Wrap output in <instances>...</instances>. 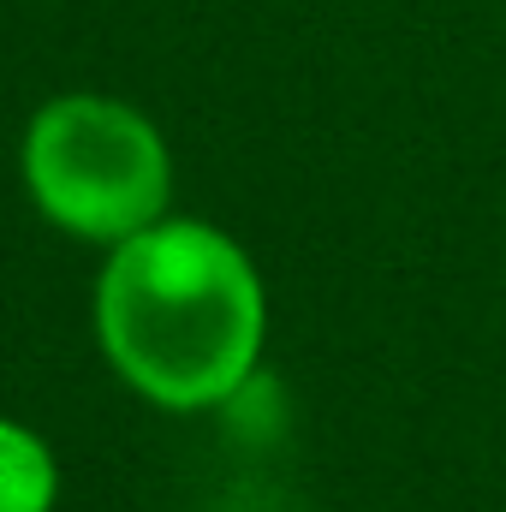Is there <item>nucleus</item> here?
Segmentation results:
<instances>
[{"label":"nucleus","instance_id":"obj_3","mask_svg":"<svg viewBox=\"0 0 506 512\" xmlns=\"http://www.w3.org/2000/svg\"><path fill=\"white\" fill-rule=\"evenodd\" d=\"M54 489L60 477H54V453L42 447V435L0 417V512H48Z\"/></svg>","mask_w":506,"mask_h":512},{"label":"nucleus","instance_id":"obj_2","mask_svg":"<svg viewBox=\"0 0 506 512\" xmlns=\"http://www.w3.org/2000/svg\"><path fill=\"white\" fill-rule=\"evenodd\" d=\"M24 185L60 233L114 251L167 215L173 161L137 108L114 96H54L24 131Z\"/></svg>","mask_w":506,"mask_h":512},{"label":"nucleus","instance_id":"obj_1","mask_svg":"<svg viewBox=\"0 0 506 512\" xmlns=\"http://www.w3.org/2000/svg\"><path fill=\"white\" fill-rule=\"evenodd\" d=\"M268 298L251 256L203 221H155L114 245L96 286V334L137 393L173 411L221 405L262 358Z\"/></svg>","mask_w":506,"mask_h":512}]
</instances>
